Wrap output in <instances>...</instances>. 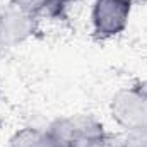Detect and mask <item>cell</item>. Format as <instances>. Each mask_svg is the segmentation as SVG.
I'll list each match as a JSON object with an SVG mask.
<instances>
[{
	"label": "cell",
	"mask_w": 147,
	"mask_h": 147,
	"mask_svg": "<svg viewBox=\"0 0 147 147\" xmlns=\"http://www.w3.org/2000/svg\"><path fill=\"white\" fill-rule=\"evenodd\" d=\"M63 147H70L74 142L91 137L105 135L103 125L89 115H75L69 118H58L46 128Z\"/></svg>",
	"instance_id": "cell-3"
},
{
	"label": "cell",
	"mask_w": 147,
	"mask_h": 147,
	"mask_svg": "<svg viewBox=\"0 0 147 147\" xmlns=\"http://www.w3.org/2000/svg\"><path fill=\"white\" fill-rule=\"evenodd\" d=\"M72 2H75V0H72Z\"/></svg>",
	"instance_id": "cell-9"
},
{
	"label": "cell",
	"mask_w": 147,
	"mask_h": 147,
	"mask_svg": "<svg viewBox=\"0 0 147 147\" xmlns=\"http://www.w3.org/2000/svg\"><path fill=\"white\" fill-rule=\"evenodd\" d=\"M132 12V0H96L92 29L96 39H110L125 31Z\"/></svg>",
	"instance_id": "cell-2"
},
{
	"label": "cell",
	"mask_w": 147,
	"mask_h": 147,
	"mask_svg": "<svg viewBox=\"0 0 147 147\" xmlns=\"http://www.w3.org/2000/svg\"><path fill=\"white\" fill-rule=\"evenodd\" d=\"M72 0H10L12 5L34 14L36 17L46 16V17H62L67 5Z\"/></svg>",
	"instance_id": "cell-5"
},
{
	"label": "cell",
	"mask_w": 147,
	"mask_h": 147,
	"mask_svg": "<svg viewBox=\"0 0 147 147\" xmlns=\"http://www.w3.org/2000/svg\"><path fill=\"white\" fill-rule=\"evenodd\" d=\"M9 147H63L48 130L22 128L14 134Z\"/></svg>",
	"instance_id": "cell-6"
},
{
	"label": "cell",
	"mask_w": 147,
	"mask_h": 147,
	"mask_svg": "<svg viewBox=\"0 0 147 147\" xmlns=\"http://www.w3.org/2000/svg\"><path fill=\"white\" fill-rule=\"evenodd\" d=\"M38 31V17L16 5L0 10V45L14 46Z\"/></svg>",
	"instance_id": "cell-4"
},
{
	"label": "cell",
	"mask_w": 147,
	"mask_h": 147,
	"mask_svg": "<svg viewBox=\"0 0 147 147\" xmlns=\"http://www.w3.org/2000/svg\"><path fill=\"white\" fill-rule=\"evenodd\" d=\"M120 147H147V127L127 132L120 142Z\"/></svg>",
	"instance_id": "cell-7"
},
{
	"label": "cell",
	"mask_w": 147,
	"mask_h": 147,
	"mask_svg": "<svg viewBox=\"0 0 147 147\" xmlns=\"http://www.w3.org/2000/svg\"><path fill=\"white\" fill-rule=\"evenodd\" d=\"M70 147H113V142H111L110 137L105 134V135H99V137H91V139L77 140Z\"/></svg>",
	"instance_id": "cell-8"
},
{
	"label": "cell",
	"mask_w": 147,
	"mask_h": 147,
	"mask_svg": "<svg viewBox=\"0 0 147 147\" xmlns=\"http://www.w3.org/2000/svg\"><path fill=\"white\" fill-rule=\"evenodd\" d=\"M113 120L127 132L147 127V80L120 89L110 103Z\"/></svg>",
	"instance_id": "cell-1"
}]
</instances>
